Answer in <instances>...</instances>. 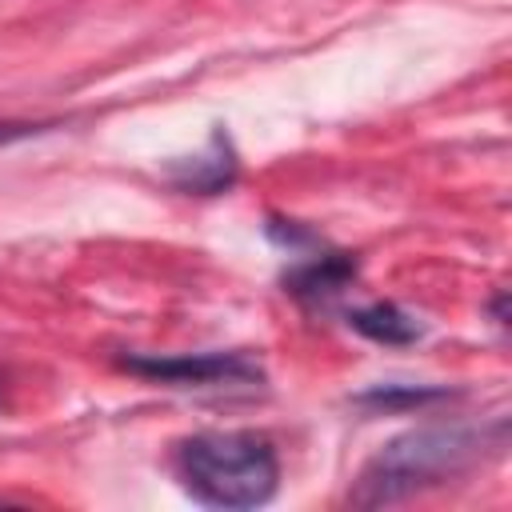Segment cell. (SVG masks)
Returning a JSON list of instances; mask_svg holds the SVG:
<instances>
[{
  "label": "cell",
  "instance_id": "6da1fadb",
  "mask_svg": "<svg viewBox=\"0 0 512 512\" xmlns=\"http://www.w3.org/2000/svg\"><path fill=\"white\" fill-rule=\"evenodd\" d=\"M508 448V420H428L392 436L356 476L352 504L384 508L452 484Z\"/></svg>",
  "mask_w": 512,
  "mask_h": 512
},
{
  "label": "cell",
  "instance_id": "7a4b0ae2",
  "mask_svg": "<svg viewBox=\"0 0 512 512\" xmlns=\"http://www.w3.org/2000/svg\"><path fill=\"white\" fill-rule=\"evenodd\" d=\"M172 472L180 488L224 512L260 508L280 488V460L260 432H196L176 444Z\"/></svg>",
  "mask_w": 512,
  "mask_h": 512
},
{
  "label": "cell",
  "instance_id": "3957f363",
  "mask_svg": "<svg viewBox=\"0 0 512 512\" xmlns=\"http://www.w3.org/2000/svg\"><path fill=\"white\" fill-rule=\"evenodd\" d=\"M128 372L176 388H216V384H260L264 372L248 352H180V356H124Z\"/></svg>",
  "mask_w": 512,
  "mask_h": 512
},
{
  "label": "cell",
  "instance_id": "277c9868",
  "mask_svg": "<svg viewBox=\"0 0 512 512\" xmlns=\"http://www.w3.org/2000/svg\"><path fill=\"white\" fill-rule=\"evenodd\" d=\"M356 276V256L348 252H324L304 260L300 268H292L284 276V288L292 296H300L304 304H328L332 296H340Z\"/></svg>",
  "mask_w": 512,
  "mask_h": 512
},
{
  "label": "cell",
  "instance_id": "5b68a950",
  "mask_svg": "<svg viewBox=\"0 0 512 512\" xmlns=\"http://www.w3.org/2000/svg\"><path fill=\"white\" fill-rule=\"evenodd\" d=\"M344 320L360 336H368L376 344H392V348L416 344L424 336V328L416 324V316H408L400 304H388V300H376V304H364V308H348Z\"/></svg>",
  "mask_w": 512,
  "mask_h": 512
},
{
  "label": "cell",
  "instance_id": "8992f818",
  "mask_svg": "<svg viewBox=\"0 0 512 512\" xmlns=\"http://www.w3.org/2000/svg\"><path fill=\"white\" fill-rule=\"evenodd\" d=\"M172 180L180 188H188V192H220V188H228L236 180V156L228 148V136L216 132L208 156H196L192 164L172 168Z\"/></svg>",
  "mask_w": 512,
  "mask_h": 512
},
{
  "label": "cell",
  "instance_id": "52a82bcc",
  "mask_svg": "<svg viewBox=\"0 0 512 512\" xmlns=\"http://www.w3.org/2000/svg\"><path fill=\"white\" fill-rule=\"evenodd\" d=\"M444 388H372L364 392L360 400L364 404H380V408H396V404H428V400H440Z\"/></svg>",
  "mask_w": 512,
  "mask_h": 512
},
{
  "label": "cell",
  "instance_id": "ba28073f",
  "mask_svg": "<svg viewBox=\"0 0 512 512\" xmlns=\"http://www.w3.org/2000/svg\"><path fill=\"white\" fill-rule=\"evenodd\" d=\"M56 124H40V120H0V148L4 144H16V140H28V136H40Z\"/></svg>",
  "mask_w": 512,
  "mask_h": 512
},
{
  "label": "cell",
  "instance_id": "9c48e42d",
  "mask_svg": "<svg viewBox=\"0 0 512 512\" xmlns=\"http://www.w3.org/2000/svg\"><path fill=\"white\" fill-rule=\"evenodd\" d=\"M504 300H508V296H504V288H500L496 300H492V316H496V324H508V308H504Z\"/></svg>",
  "mask_w": 512,
  "mask_h": 512
}]
</instances>
